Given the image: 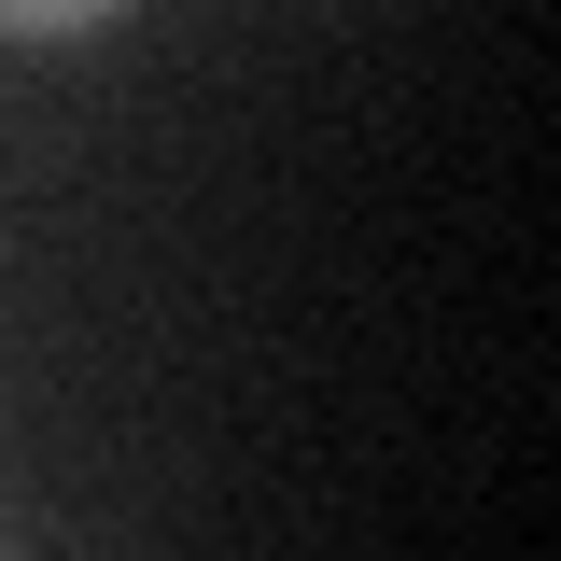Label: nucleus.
Masks as SVG:
<instances>
[{
    "instance_id": "nucleus-1",
    "label": "nucleus",
    "mask_w": 561,
    "mask_h": 561,
    "mask_svg": "<svg viewBox=\"0 0 561 561\" xmlns=\"http://www.w3.org/2000/svg\"><path fill=\"white\" fill-rule=\"evenodd\" d=\"M0 28L14 43H70V28H99V0H0Z\"/></svg>"
}]
</instances>
